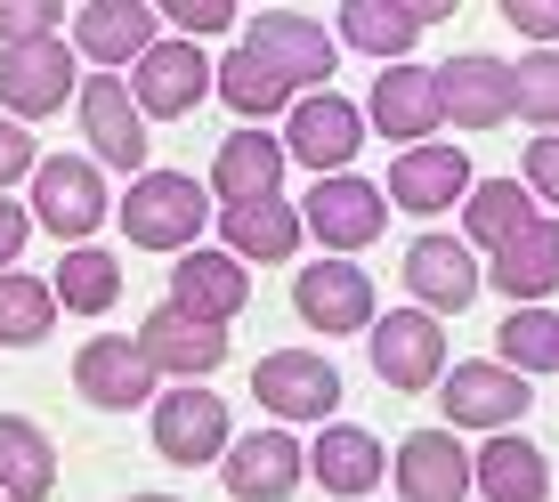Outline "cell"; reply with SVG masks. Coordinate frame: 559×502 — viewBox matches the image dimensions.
<instances>
[{
  "label": "cell",
  "mask_w": 559,
  "mask_h": 502,
  "mask_svg": "<svg viewBox=\"0 0 559 502\" xmlns=\"http://www.w3.org/2000/svg\"><path fill=\"white\" fill-rule=\"evenodd\" d=\"M122 236L139 251H187L203 236V187L187 170H146L122 195Z\"/></svg>",
  "instance_id": "6da1fadb"
},
{
  "label": "cell",
  "mask_w": 559,
  "mask_h": 502,
  "mask_svg": "<svg viewBox=\"0 0 559 502\" xmlns=\"http://www.w3.org/2000/svg\"><path fill=\"white\" fill-rule=\"evenodd\" d=\"M243 49H252L284 89H333V49L341 41L317 25V16H300V9H260Z\"/></svg>",
  "instance_id": "7a4b0ae2"
},
{
  "label": "cell",
  "mask_w": 559,
  "mask_h": 502,
  "mask_svg": "<svg viewBox=\"0 0 559 502\" xmlns=\"http://www.w3.org/2000/svg\"><path fill=\"white\" fill-rule=\"evenodd\" d=\"M33 219H41L49 236H66V251L82 236H98L106 227V170H90L82 154H49V163L33 170Z\"/></svg>",
  "instance_id": "3957f363"
},
{
  "label": "cell",
  "mask_w": 559,
  "mask_h": 502,
  "mask_svg": "<svg viewBox=\"0 0 559 502\" xmlns=\"http://www.w3.org/2000/svg\"><path fill=\"white\" fill-rule=\"evenodd\" d=\"M373 373L390 381L397 397H421L447 381V333L421 308H397V316H373Z\"/></svg>",
  "instance_id": "277c9868"
},
{
  "label": "cell",
  "mask_w": 559,
  "mask_h": 502,
  "mask_svg": "<svg viewBox=\"0 0 559 502\" xmlns=\"http://www.w3.org/2000/svg\"><path fill=\"white\" fill-rule=\"evenodd\" d=\"M236 438H227V405L203 390V381H187V390L154 397V454L179 462V470H203V462H219Z\"/></svg>",
  "instance_id": "5b68a950"
},
{
  "label": "cell",
  "mask_w": 559,
  "mask_h": 502,
  "mask_svg": "<svg viewBox=\"0 0 559 502\" xmlns=\"http://www.w3.org/2000/svg\"><path fill=\"white\" fill-rule=\"evenodd\" d=\"M0 106L16 113V122H41V113H66L73 106V49L57 41H16L0 49Z\"/></svg>",
  "instance_id": "8992f818"
},
{
  "label": "cell",
  "mask_w": 559,
  "mask_h": 502,
  "mask_svg": "<svg viewBox=\"0 0 559 502\" xmlns=\"http://www.w3.org/2000/svg\"><path fill=\"white\" fill-rule=\"evenodd\" d=\"M381 187H365V179H317V195L300 203V236H317L324 243V260H349V251H365L381 236Z\"/></svg>",
  "instance_id": "52a82bcc"
},
{
  "label": "cell",
  "mask_w": 559,
  "mask_h": 502,
  "mask_svg": "<svg viewBox=\"0 0 559 502\" xmlns=\"http://www.w3.org/2000/svg\"><path fill=\"white\" fill-rule=\"evenodd\" d=\"M293 308H300L308 333H333V340L373 333V276H365L357 260H317V267H300Z\"/></svg>",
  "instance_id": "ba28073f"
},
{
  "label": "cell",
  "mask_w": 559,
  "mask_h": 502,
  "mask_svg": "<svg viewBox=\"0 0 559 502\" xmlns=\"http://www.w3.org/2000/svg\"><path fill=\"white\" fill-rule=\"evenodd\" d=\"M252 397H260L276 421H333L341 373H333L324 357H308V349H276V357L252 364Z\"/></svg>",
  "instance_id": "9c48e42d"
},
{
  "label": "cell",
  "mask_w": 559,
  "mask_h": 502,
  "mask_svg": "<svg viewBox=\"0 0 559 502\" xmlns=\"http://www.w3.org/2000/svg\"><path fill=\"white\" fill-rule=\"evenodd\" d=\"M365 146V113L341 98V89H308L293 106V130H284V154H300L308 170H324V179H341V170L357 163Z\"/></svg>",
  "instance_id": "30bf717a"
},
{
  "label": "cell",
  "mask_w": 559,
  "mask_h": 502,
  "mask_svg": "<svg viewBox=\"0 0 559 502\" xmlns=\"http://www.w3.org/2000/svg\"><path fill=\"white\" fill-rule=\"evenodd\" d=\"M438 98H447V122H462V130H503L519 113V82H511L503 57L471 49L454 65H438Z\"/></svg>",
  "instance_id": "8fae6325"
},
{
  "label": "cell",
  "mask_w": 559,
  "mask_h": 502,
  "mask_svg": "<svg viewBox=\"0 0 559 502\" xmlns=\"http://www.w3.org/2000/svg\"><path fill=\"white\" fill-rule=\"evenodd\" d=\"M139 357L154 364V373H187V381H203L211 364H227V324H203V316H187V308H154V316L139 324Z\"/></svg>",
  "instance_id": "7c38bea8"
},
{
  "label": "cell",
  "mask_w": 559,
  "mask_h": 502,
  "mask_svg": "<svg viewBox=\"0 0 559 502\" xmlns=\"http://www.w3.org/2000/svg\"><path fill=\"white\" fill-rule=\"evenodd\" d=\"M406 292L421 300V316H454L478 300V260L462 236H414L406 243Z\"/></svg>",
  "instance_id": "4fadbf2b"
},
{
  "label": "cell",
  "mask_w": 559,
  "mask_h": 502,
  "mask_svg": "<svg viewBox=\"0 0 559 502\" xmlns=\"http://www.w3.org/2000/svg\"><path fill=\"white\" fill-rule=\"evenodd\" d=\"M219 462H227V494L236 502H284L308 478V454H300L293 430H252V438H236Z\"/></svg>",
  "instance_id": "5bb4252c"
},
{
  "label": "cell",
  "mask_w": 559,
  "mask_h": 502,
  "mask_svg": "<svg viewBox=\"0 0 559 502\" xmlns=\"http://www.w3.org/2000/svg\"><path fill=\"white\" fill-rule=\"evenodd\" d=\"M73 390L98 405V414H130V405H146V397H154V364L139 357V340L98 333L82 357H73Z\"/></svg>",
  "instance_id": "9a60e30c"
},
{
  "label": "cell",
  "mask_w": 559,
  "mask_h": 502,
  "mask_svg": "<svg viewBox=\"0 0 559 502\" xmlns=\"http://www.w3.org/2000/svg\"><path fill=\"white\" fill-rule=\"evenodd\" d=\"M438 390H447L454 430H511L527 414V373H511V364H454Z\"/></svg>",
  "instance_id": "2e32d148"
},
{
  "label": "cell",
  "mask_w": 559,
  "mask_h": 502,
  "mask_svg": "<svg viewBox=\"0 0 559 502\" xmlns=\"http://www.w3.org/2000/svg\"><path fill=\"white\" fill-rule=\"evenodd\" d=\"M211 89V65L195 41H154L139 57V89H130V106H146L154 122H179V113H195Z\"/></svg>",
  "instance_id": "e0dca14e"
},
{
  "label": "cell",
  "mask_w": 559,
  "mask_h": 502,
  "mask_svg": "<svg viewBox=\"0 0 559 502\" xmlns=\"http://www.w3.org/2000/svg\"><path fill=\"white\" fill-rule=\"evenodd\" d=\"M82 130H90V146H98V163L146 179V122H139V106H130V89L114 82V73H90L82 82Z\"/></svg>",
  "instance_id": "ac0fdd59"
},
{
  "label": "cell",
  "mask_w": 559,
  "mask_h": 502,
  "mask_svg": "<svg viewBox=\"0 0 559 502\" xmlns=\"http://www.w3.org/2000/svg\"><path fill=\"white\" fill-rule=\"evenodd\" d=\"M471 195V163H462V146H406L397 154V170H390V195L381 203H397V211H414V219H438L447 203Z\"/></svg>",
  "instance_id": "d6986e66"
},
{
  "label": "cell",
  "mask_w": 559,
  "mask_h": 502,
  "mask_svg": "<svg viewBox=\"0 0 559 502\" xmlns=\"http://www.w3.org/2000/svg\"><path fill=\"white\" fill-rule=\"evenodd\" d=\"M154 33H163V16L146 0H82L73 9V49L90 65H130V57L154 49Z\"/></svg>",
  "instance_id": "ffe728a7"
},
{
  "label": "cell",
  "mask_w": 559,
  "mask_h": 502,
  "mask_svg": "<svg viewBox=\"0 0 559 502\" xmlns=\"http://www.w3.org/2000/svg\"><path fill=\"white\" fill-rule=\"evenodd\" d=\"M487 284L503 300H527V308H544L559 292V219H527L519 236L495 243V267H487Z\"/></svg>",
  "instance_id": "44dd1931"
},
{
  "label": "cell",
  "mask_w": 559,
  "mask_h": 502,
  "mask_svg": "<svg viewBox=\"0 0 559 502\" xmlns=\"http://www.w3.org/2000/svg\"><path fill=\"white\" fill-rule=\"evenodd\" d=\"M438 122H447L438 73L430 65H381V82H373V130H390L397 146H430Z\"/></svg>",
  "instance_id": "7402d4cb"
},
{
  "label": "cell",
  "mask_w": 559,
  "mask_h": 502,
  "mask_svg": "<svg viewBox=\"0 0 559 502\" xmlns=\"http://www.w3.org/2000/svg\"><path fill=\"white\" fill-rule=\"evenodd\" d=\"M243 300H252L243 260H227V251H179V267H170V308H187V316H203V324H227Z\"/></svg>",
  "instance_id": "603a6c76"
},
{
  "label": "cell",
  "mask_w": 559,
  "mask_h": 502,
  "mask_svg": "<svg viewBox=\"0 0 559 502\" xmlns=\"http://www.w3.org/2000/svg\"><path fill=\"white\" fill-rule=\"evenodd\" d=\"M471 487L487 502H544L551 494V462H544V446H527L519 430H495L487 446H478V462H471Z\"/></svg>",
  "instance_id": "cb8c5ba5"
},
{
  "label": "cell",
  "mask_w": 559,
  "mask_h": 502,
  "mask_svg": "<svg viewBox=\"0 0 559 502\" xmlns=\"http://www.w3.org/2000/svg\"><path fill=\"white\" fill-rule=\"evenodd\" d=\"M219 236H227V260H293L300 251V211L284 195H260V203H227L219 211Z\"/></svg>",
  "instance_id": "d4e9b609"
},
{
  "label": "cell",
  "mask_w": 559,
  "mask_h": 502,
  "mask_svg": "<svg viewBox=\"0 0 559 502\" xmlns=\"http://www.w3.org/2000/svg\"><path fill=\"white\" fill-rule=\"evenodd\" d=\"M276 179H284V139H267V130H236L211 154V195L219 203H260L276 195Z\"/></svg>",
  "instance_id": "484cf974"
},
{
  "label": "cell",
  "mask_w": 559,
  "mask_h": 502,
  "mask_svg": "<svg viewBox=\"0 0 559 502\" xmlns=\"http://www.w3.org/2000/svg\"><path fill=\"white\" fill-rule=\"evenodd\" d=\"M462 487H471V462L447 430H414L397 446V494L406 502H462Z\"/></svg>",
  "instance_id": "4316f807"
},
{
  "label": "cell",
  "mask_w": 559,
  "mask_h": 502,
  "mask_svg": "<svg viewBox=\"0 0 559 502\" xmlns=\"http://www.w3.org/2000/svg\"><path fill=\"white\" fill-rule=\"evenodd\" d=\"M57 487V446L41 421L25 414H0V494L9 502H41Z\"/></svg>",
  "instance_id": "83f0119b"
},
{
  "label": "cell",
  "mask_w": 559,
  "mask_h": 502,
  "mask_svg": "<svg viewBox=\"0 0 559 502\" xmlns=\"http://www.w3.org/2000/svg\"><path fill=\"white\" fill-rule=\"evenodd\" d=\"M308 470H317L324 494H373L381 470H390V454H381L373 430H324L317 446H308Z\"/></svg>",
  "instance_id": "f1b7e54d"
},
{
  "label": "cell",
  "mask_w": 559,
  "mask_h": 502,
  "mask_svg": "<svg viewBox=\"0 0 559 502\" xmlns=\"http://www.w3.org/2000/svg\"><path fill=\"white\" fill-rule=\"evenodd\" d=\"M49 292H57V308H82V316H106V308L122 300V260H114V251H98V243H73L66 260H57Z\"/></svg>",
  "instance_id": "f546056e"
},
{
  "label": "cell",
  "mask_w": 559,
  "mask_h": 502,
  "mask_svg": "<svg viewBox=\"0 0 559 502\" xmlns=\"http://www.w3.org/2000/svg\"><path fill=\"white\" fill-rule=\"evenodd\" d=\"M414 33H421V9H390V0H341V41L365 49V57H397V65H406Z\"/></svg>",
  "instance_id": "4dcf8cb0"
},
{
  "label": "cell",
  "mask_w": 559,
  "mask_h": 502,
  "mask_svg": "<svg viewBox=\"0 0 559 502\" xmlns=\"http://www.w3.org/2000/svg\"><path fill=\"white\" fill-rule=\"evenodd\" d=\"M211 89H219V98H227V106L243 113V130H260L267 113H276L284 98H293V89H284V82H276V73L260 65L252 49H227L219 65H211Z\"/></svg>",
  "instance_id": "1f68e13d"
},
{
  "label": "cell",
  "mask_w": 559,
  "mask_h": 502,
  "mask_svg": "<svg viewBox=\"0 0 559 502\" xmlns=\"http://www.w3.org/2000/svg\"><path fill=\"white\" fill-rule=\"evenodd\" d=\"M535 211H527V187L519 179H487V187H471V195H462V243H503V236H519V227H527Z\"/></svg>",
  "instance_id": "d6a6232c"
},
{
  "label": "cell",
  "mask_w": 559,
  "mask_h": 502,
  "mask_svg": "<svg viewBox=\"0 0 559 502\" xmlns=\"http://www.w3.org/2000/svg\"><path fill=\"white\" fill-rule=\"evenodd\" d=\"M49 324H57V292L41 276H0V340H9V349H41L49 340Z\"/></svg>",
  "instance_id": "836d02e7"
},
{
  "label": "cell",
  "mask_w": 559,
  "mask_h": 502,
  "mask_svg": "<svg viewBox=\"0 0 559 502\" xmlns=\"http://www.w3.org/2000/svg\"><path fill=\"white\" fill-rule=\"evenodd\" d=\"M495 349H503V364H527V373H559V316H551V308H519V316H503Z\"/></svg>",
  "instance_id": "e575fe53"
},
{
  "label": "cell",
  "mask_w": 559,
  "mask_h": 502,
  "mask_svg": "<svg viewBox=\"0 0 559 502\" xmlns=\"http://www.w3.org/2000/svg\"><path fill=\"white\" fill-rule=\"evenodd\" d=\"M511 82H519V113L544 122V139H559V49H535L527 65H511Z\"/></svg>",
  "instance_id": "d590c367"
},
{
  "label": "cell",
  "mask_w": 559,
  "mask_h": 502,
  "mask_svg": "<svg viewBox=\"0 0 559 502\" xmlns=\"http://www.w3.org/2000/svg\"><path fill=\"white\" fill-rule=\"evenodd\" d=\"M66 25V9L57 0H0V41H49V33Z\"/></svg>",
  "instance_id": "8d00e7d4"
},
{
  "label": "cell",
  "mask_w": 559,
  "mask_h": 502,
  "mask_svg": "<svg viewBox=\"0 0 559 502\" xmlns=\"http://www.w3.org/2000/svg\"><path fill=\"white\" fill-rule=\"evenodd\" d=\"M33 170H41V154H33L25 122H9V113H0V195H9V179H33Z\"/></svg>",
  "instance_id": "74e56055"
},
{
  "label": "cell",
  "mask_w": 559,
  "mask_h": 502,
  "mask_svg": "<svg viewBox=\"0 0 559 502\" xmlns=\"http://www.w3.org/2000/svg\"><path fill=\"white\" fill-rule=\"evenodd\" d=\"M170 25H179V33H227V25H236V9H227V0H179Z\"/></svg>",
  "instance_id": "f35d334b"
},
{
  "label": "cell",
  "mask_w": 559,
  "mask_h": 502,
  "mask_svg": "<svg viewBox=\"0 0 559 502\" xmlns=\"http://www.w3.org/2000/svg\"><path fill=\"white\" fill-rule=\"evenodd\" d=\"M519 170H527V187H535L544 203H559V139H535V146H527V163H519Z\"/></svg>",
  "instance_id": "ab89813d"
},
{
  "label": "cell",
  "mask_w": 559,
  "mask_h": 502,
  "mask_svg": "<svg viewBox=\"0 0 559 502\" xmlns=\"http://www.w3.org/2000/svg\"><path fill=\"white\" fill-rule=\"evenodd\" d=\"M511 33H535V41H559V0H511Z\"/></svg>",
  "instance_id": "60d3db41"
},
{
  "label": "cell",
  "mask_w": 559,
  "mask_h": 502,
  "mask_svg": "<svg viewBox=\"0 0 559 502\" xmlns=\"http://www.w3.org/2000/svg\"><path fill=\"white\" fill-rule=\"evenodd\" d=\"M25 243H33V219H25L9 195H0V276L16 267V251H25Z\"/></svg>",
  "instance_id": "b9f144b4"
},
{
  "label": "cell",
  "mask_w": 559,
  "mask_h": 502,
  "mask_svg": "<svg viewBox=\"0 0 559 502\" xmlns=\"http://www.w3.org/2000/svg\"><path fill=\"white\" fill-rule=\"evenodd\" d=\"M130 502H179V494H130Z\"/></svg>",
  "instance_id": "7bdbcfd3"
},
{
  "label": "cell",
  "mask_w": 559,
  "mask_h": 502,
  "mask_svg": "<svg viewBox=\"0 0 559 502\" xmlns=\"http://www.w3.org/2000/svg\"><path fill=\"white\" fill-rule=\"evenodd\" d=\"M0 502H9V494H0Z\"/></svg>",
  "instance_id": "ee69618b"
}]
</instances>
